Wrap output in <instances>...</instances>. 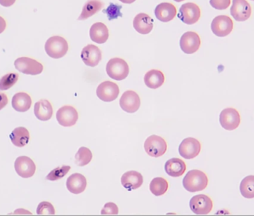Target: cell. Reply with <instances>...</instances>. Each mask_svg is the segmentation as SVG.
Returning <instances> with one entry per match:
<instances>
[{
	"label": "cell",
	"instance_id": "obj_5",
	"mask_svg": "<svg viewBox=\"0 0 254 216\" xmlns=\"http://www.w3.org/2000/svg\"><path fill=\"white\" fill-rule=\"evenodd\" d=\"M14 66L19 72L29 75H37L43 71L41 62L29 57H19L15 60Z\"/></svg>",
	"mask_w": 254,
	"mask_h": 216
},
{
	"label": "cell",
	"instance_id": "obj_10",
	"mask_svg": "<svg viewBox=\"0 0 254 216\" xmlns=\"http://www.w3.org/2000/svg\"><path fill=\"white\" fill-rule=\"evenodd\" d=\"M201 46V39L197 33L188 31L181 37L180 47L182 52L187 54L195 53Z\"/></svg>",
	"mask_w": 254,
	"mask_h": 216
},
{
	"label": "cell",
	"instance_id": "obj_2",
	"mask_svg": "<svg viewBox=\"0 0 254 216\" xmlns=\"http://www.w3.org/2000/svg\"><path fill=\"white\" fill-rule=\"evenodd\" d=\"M45 50L50 57L60 59L66 54L68 50V44L64 37L54 36L46 41Z\"/></svg>",
	"mask_w": 254,
	"mask_h": 216
},
{
	"label": "cell",
	"instance_id": "obj_20",
	"mask_svg": "<svg viewBox=\"0 0 254 216\" xmlns=\"http://www.w3.org/2000/svg\"><path fill=\"white\" fill-rule=\"evenodd\" d=\"M133 27L139 34H149L153 28V19L146 13H138L134 16Z\"/></svg>",
	"mask_w": 254,
	"mask_h": 216
},
{
	"label": "cell",
	"instance_id": "obj_15",
	"mask_svg": "<svg viewBox=\"0 0 254 216\" xmlns=\"http://www.w3.org/2000/svg\"><path fill=\"white\" fill-rule=\"evenodd\" d=\"M15 170L16 173L23 178H29L36 172V165L32 159L27 156H20L15 161Z\"/></svg>",
	"mask_w": 254,
	"mask_h": 216
},
{
	"label": "cell",
	"instance_id": "obj_22",
	"mask_svg": "<svg viewBox=\"0 0 254 216\" xmlns=\"http://www.w3.org/2000/svg\"><path fill=\"white\" fill-rule=\"evenodd\" d=\"M89 35L92 41L98 44H104L108 40L110 33L105 24L96 22L91 27Z\"/></svg>",
	"mask_w": 254,
	"mask_h": 216
},
{
	"label": "cell",
	"instance_id": "obj_31",
	"mask_svg": "<svg viewBox=\"0 0 254 216\" xmlns=\"http://www.w3.org/2000/svg\"><path fill=\"white\" fill-rule=\"evenodd\" d=\"M92 159V152L87 147H80L75 155V163L79 166H84L89 164Z\"/></svg>",
	"mask_w": 254,
	"mask_h": 216
},
{
	"label": "cell",
	"instance_id": "obj_17",
	"mask_svg": "<svg viewBox=\"0 0 254 216\" xmlns=\"http://www.w3.org/2000/svg\"><path fill=\"white\" fill-rule=\"evenodd\" d=\"M140 99L134 91L128 90L122 95L120 100V107L127 113H134L139 109Z\"/></svg>",
	"mask_w": 254,
	"mask_h": 216
},
{
	"label": "cell",
	"instance_id": "obj_39",
	"mask_svg": "<svg viewBox=\"0 0 254 216\" xmlns=\"http://www.w3.org/2000/svg\"><path fill=\"white\" fill-rule=\"evenodd\" d=\"M16 0H0V4L3 7H10L14 4Z\"/></svg>",
	"mask_w": 254,
	"mask_h": 216
},
{
	"label": "cell",
	"instance_id": "obj_13",
	"mask_svg": "<svg viewBox=\"0 0 254 216\" xmlns=\"http://www.w3.org/2000/svg\"><path fill=\"white\" fill-rule=\"evenodd\" d=\"M119 87L116 83L105 81L97 88L96 94L100 100L104 102H113L119 95Z\"/></svg>",
	"mask_w": 254,
	"mask_h": 216
},
{
	"label": "cell",
	"instance_id": "obj_32",
	"mask_svg": "<svg viewBox=\"0 0 254 216\" xmlns=\"http://www.w3.org/2000/svg\"><path fill=\"white\" fill-rule=\"evenodd\" d=\"M19 80V75L15 73H9L0 78V90L6 91L13 87Z\"/></svg>",
	"mask_w": 254,
	"mask_h": 216
},
{
	"label": "cell",
	"instance_id": "obj_41",
	"mask_svg": "<svg viewBox=\"0 0 254 216\" xmlns=\"http://www.w3.org/2000/svg\"><path fill=\"white\" fill-rule=\"evenodd\" d=\"M119 1H122V2L125 3V4H131V3L135 1L136 0H119Z\"/></svg>",
	"mask_w": 254,
	"mask_h": 216
},
{
	"label": "cell",
	"instance_id": "obj_27",
	"mask_svg": "<svg viewBox=\"0 0 254 216\" xmlns=\"http://www.w3.org/2000/svg\"><path fill=\"white\" fill-rule=\"evenodd\" d=\"M10 138L13 145L17 147H23L29 142V132L26 128L17 127L12 131Z\"/></svg>",
	"mask_w": 254,
	"mask_h": 216
},
{
	"label": "cell",
	"instance_id": "obj_37",
	"mask_svg": "<svg viewBox=\"0 0 254 216\" xmlns=\"http://www.w3.org/2000/svg\"><path fill=\"white\" fill-rule=\"evenodd\" d=\"M231 0H210V4L216 10H225L231 4Z\"/></svg>",
	"mask_w": 254,
	"mask_h": 216
},
{
	"label": "cell",
	"instance_id": "obj_21",
	"mask_svg": "<svg viewBox=\"0 0 254 216\" xmlns=\"http://www.w3.org/2000/svg\"><path fill=\"white\" fill-rule=\"evenodd\" d=\"M143 182V178L141 174L136 171H128L122 177V184L128 191L141 187Z\"/></svg>",
	"mask_w": 254,
	"mask_h": 216
},
{
	"label": "cell",
	"instance_id": "obj_38",
	"mask_svg": "<svg viewBox=\"0 0 254 216\" xmlns=\"http://www.w3.org/2000/svg\"><path fill=\"white\" fill-rule=\"evenodd\" d=\"M7 103H8V99H7V95L0 92V110L4 108L7 106Z\"/></svg>",
	"mask_w": 254,
	"mask_h": 216
},
{
	"label": "cell",
	"instance_id": "obj_26",
	"mask_svg": "<svg viewBox=\"0 0 254 216\" xmlns=\"http://www.w3.org/2000/svg\"><path fill=\"white\" fill-rule=\"evenodd\" d=\"M165 81V77L159 70L152 69L144 76V83L149 89H156L161 87Z\"/></svg>",
	"mask_w": 254,
	"mask_h": 216
},
{
	"label": "cell",
	"instance_id": "obj_33",
	"mask_svg": "<svg viewBox=\"0 0 254 216\" xmlns=\"http://www.w3.org/2000/svg\"><path fill=\"white\" fill-rule=\"evenodd\" d=\"M70 169H71V167L69 166H62L57 167L56 169H53L48 174L46 179L52 181H58V180L64 178L69 172Z\"/></svg>",
	"mask_w": 254,
	"mask_h": 216
},
{
	"label": "cell",
	"instance_id": "obj_24",
	"mask_svg": "<svg viewBox=\"0 0 254 216\" xmlns=\"http://www.w3.org/2000/svg\"><path fill=\"white\" fill-rule=\"evenodd\" d=\"M34 114L38 120L47 121L53 115V107L47 100H41L34 105Z\"/></svg>",
	"mask_w": 254,
	"mask_h": 216
},
{
	"label": "cell",
	"instance_id": "obj_4",
	"mask_svg": "<svg viewBox=\"0 0 254 216\" xmlns=\"http://www.w3.org/2000/svg\"><path fill=\"white\" fill-rule=\"evenodd\" d=\"M144 150L151 157L159 158L164 156L167 150L165 140L158 135H151L144 143Z\"/></svg>",
	"mask_w": 254,
	"mask_h": 216
},
{
	"label": "cell",
	"instance_id": "obj_40",
	"mask_svg": "<svg viewBox=\"0 0 254 216\" xmlns=\"http://www.w3.org/2000/svg\"><path fill=\"white\" fill-rule=\"evenodd\" d=\"M6 28V22L1 16H0V34L3 32Z\"/></svg>",
	"mask_w": 254,
	"mask_h": 216
},
{
	"label": "cell",
	"instance_id": "obj_43",
	"mask_svg": "<svg viewBox=\"0 0 254 216\" xmlns=\"http://www.w3.org/2000/svg\"><path fill=\"white\" fill-rule=\"evenodd\" d=\"M252 1H254V0H252Z\"/></svg>",
	"mask_w": 254,
	"mask_h": 216
},
{
	"label": "cell",
	"instance_id": "obj_28",
	"mask_svg": "<svg viewBox=\"0 0 254 216\" xmlns=\"http://www.w3.org/2000/svg\"><path fill=\"white\" fill-rule=\"evenodd\" d=\"M104 3L100 0H89L83 6L81 14L78 17V20H85L95 15L104 7Z\"/></svg>",
	"mask_w": 254,
	"mask_h": 216
},
{
	"label": "cell",
	"instance_id": "obj_14",
	"mask_svg": "<svg viewBox=\"0 0 254 216\" xmlns=\"http://www.w3.org/2000/svg\"><path fill=\"white\" fill-rule=\"evenodd\" d=\"M252 6L246 0H233L231 14L236 21L244 22L252 16Z\"/></svg>",
	"mask_w": 254,
	"mask_h": 216
},
{
	"label": "cell",
	"instance_id": "obj_1",
	"mask_svg": "<svg viewBox=\"0 0 254 216\" xmlns=\"http://www.w3.org/2000/svg\"><path fill=\"white\" fill-rule=\"evenodd\" d=\"M208 178L202 171L192 169L187 173L183 179L185 190L190 193L202 191L208 185Z\"/></svg>",
	"mask_w": 254,
	"mask_h": 216
},
{
	"label": "cell",
	"instance_id": "obj_18",
	"mask_svg": "<svg viewBox=\"0 0 254 216\" xmlns=\"http://www.w3.org/2000/svg\"><path fill=\"white\" fill-rule=\"evenodd\" d=\"M177 13L176 6L170 2L160 3L155 9V14L158 20L168 22L173 20Z\"/></svg>",
	"mask_w": 254,
	"mask_h": 216
},
{
	"label": "cell",
	"instance_id": "obj_3",
	"mask_svg": "<svg viewBox=\"0 0 254 216\" xmlns=\"http://www.w3.org/2000/svg\"><path fill=\"white\" fill-rule=\"evenodd\" d=\"M106 70L109 77L118 81L126 79L129 73V68L126 61L119 57L110 59L107 62Z\"/></svg>",
	"mask_w": 254,
	"mask_h": 216
},
{
	"label": "cell",
	"instance_id": "obj_30",
	"mask_svg": "<svg viewBox=\"0 0 254 216\" xmlns=\"http://www.w3.org/2000/svg\"><path fill=\"white\" fill-rule=\"evenodd\" d=\"M242 196L246 199L254 198V175H249L242 181L240 184Z\"/></svg>",
	"mask_w": 254,
	"mask_h": 216
},
{
	"label": "cell",
	"instance_id": "obj_42",
	"mask_svg": "<svg viewBox=\"0 0 254 216\" xmlns=\"http://www.w3.org/2000/svg\"><path fill=\"white\" fill-rule=\"evenodd\" d=\"M174 1H177V2H181V1H185V0H174Z\"/></svg>",
	"mask_w": 254,
	"mask_h": 216
},
{
	"label": "cell",
	"instance_id": "obj_6",
	"mask_svg": "<svg viewBox=\"0 0 254 216\" xmlns=\"http://www.w3.org/2000/svg\"><path fill=\"white\" fill-rule=\"evenodd\" d=\"M190 208L196 215H207L213 210V201L206 195H197L190 201Z\"/></svg>",
	"mask_w": 254,
	"mask_h": 216
},
{
	"label": "cell",
	"instance_id": "obj_7",
	"mask_svg": "<svg viewBox=\"0 0 254 216\" xmlns=\"http://www.w3.org/2000/svg\"><path fill=\"white\" fill-rule=\"evenodd\" d=\"M201 16L200 7L195 3L188 2L181 6L178 17L187 25H192L199 20Z\"/></svg>",
	"mask_w": 254,
	"mask_h": 216
},
{
	"label": "cell",
	"instance_id": "obj_36",
	"mask_svg": "<svg viewBox=\"0 0 254 216\" xmlns=\"http://www.w3.org/2000/svg\"><path fill=\"white\" fill-rule=\"evenodd\" d=\"M119 212V208L117 205L113 202H109L104 205L101 214V215H118Z\"/></svg>",
	"mask_w": 254,
	"mask_h": 216
},
{
	"label": "cell",
	"instance_id": "obj_12",
	"mask_svg": "<svg viewBox=\"0 0 254 216\" xmlns=\"http://www.w3.org/2000/svg\"><path fill=\"white\" fill-rule=\"evenodd\" d=\"M56 117L60 125L64 127H70L77 123L78 112L71 106H64L57 111Z\"/></svg>",
	"mask_w": 254,
	"mask_h": 216
},
{
	"label": "cell",
	"instance_id": "obj_9",
	"mask_svg": "<svg viewBox=\"0 0 254 216\" xmlns=\"http://www.w3.org/2000/svg\"><path fill=\"white\" fill-rule=\"evenodd\" d=\"M219 122L222 128L228 131L234 130L240 126L241 117L240 113L234 108L222 110L219 116Z\"/></svg>",
	"mask_w": 254,
	"mask_h": 216
},
{
	"label": "cell",
	"instance_id": "obj_23",
	"mask_svg": "<svg viewBox=\"0 0 254 216\" xmlns=\"http://www.w3.org/2000/svg\"><path fill=\"white\" fill-rule=\"evenodd\" d=\"M164 169L167 175L173 178L182 176L187 169L186 163L182 159L174 158L166 162Z\"/></svg>",
	"mask_w": 254,
	"mask_h": 216
},
{
	"label": "cell",
	"instance_id": "obj_29",
	"mask_svg": "<svg viewBox=\"0 0 254 216\" xmlns=\"http://www.w3.org/2000/svg\"><path fill=\"white\" fill-rule=\"evenodd\" d=\"M168 188L169 184L167 180L161 177L154 178L149 184V190L155 196H161L165 194Z\"/></svg>",
	"mask_w": 254,
	"mask_h": 216
},
{
	"label": "cell",
	"instance_id": "obj_35",
	"mask_svg": "<svg viewBox=\"0 0 254 216\" xmlns=\"http://www.w3.org/2000/svg\"><path fill=\"white\" fill-rule=\"evenodd\" d=\"M37 215H55V210L53 205L48 202H43L39 204L37 208Z\"/></svg>",
	"mask_w": 254,
	"mask_h": 216
},
{
	"label": "cell",
	"instance_id": "obj_8",
	"mask_svg": "<svg viewBox=\"0 0 254 216\" xmlns=\"http://www.w3.org/2000/svg\"><path fill=\"white\" fill-rule=\"evenodd\" d=\"M234 28V22L229 16L219 15L212 21L211 30L217 37H224L229 35Z\"/></svg>",
	"mask_w": 254,
	"mask_h": 216
},
{
	"label": "cell",
	"instance_id": "obj_25",
	"mask_svg": "<svg viewBox=\"0 0 254 216\" xmlns=\"http://www.w3.org/2000/svg\"><path fill=\"white\" fill-rule=\"evenodd\" d=\"M32 100L29 95L25 92L15 94L12 98V107L19 112H25L31 108Z\"/></svg>",
	"mask_w": 254,
	"mask_h": 216
},
{
	"label": "cell",
	"instance_id": "obj_34",
	"mask_svg": "<svg viewBox=\"0 0 254 216\" xmlns=\"http://www.w3.org/2000/svg\"><path fill=\"white\" fill-rule=\"evenodd\" d=\"M122 8V6L111 3L106 10H103V13H105L107 15L110 20H113V19H117L119 16H122V13H121Z\"/></svg>",
	"mask_w": 254,
	"mask_h": 216
},
{
	"label": "cell",
	"instance_id": "obj_11",
	"mask_svg": "<svg viewBox=\"0 0 254 216\" xmlns=\"http://www.w3.org/2000/svg\"><path fill=\"white\" fill-rule=\"evenodd\" d=\"M201 149V143L198 140L193 138H188L181 143L179 152L180 156L184 159H193L199 155Z\"/></svg>",
	"mask_w": 254,
	"mask_h": 216
},
{
	"label": "cell",
	"instance_id": "obj_16",
	"mask_svg": "<svg viewBox=\"0 0 254 216\" xmlns=\"http://www.w3.org/2000/svg\"><path fill=\"white\" fill-rule=\"evenodd\" d=\"M80 56L86 65L95 67L102 59V52L98 46L89 44L83 48Z\"/></svg>",
	"mask_w": 254,
	"mask_h": 216
},
{
	"label": "cell",
	"instance_id": "obj_19",
	"mask_svg": "<svg viewBox=\"0 0 254 216\" xmlns=\"http://www.w3.org/2000/svg\"><path fill=\"white\" fill-rule=\"evenodd\" d=\"M87 186L86 177L80 173H74L68 177L66 181V187L70 193L78 195L83 193Z\"/></svg>",
	"mask_w": 254,
	"mask_h": 216
}]
</instances>
